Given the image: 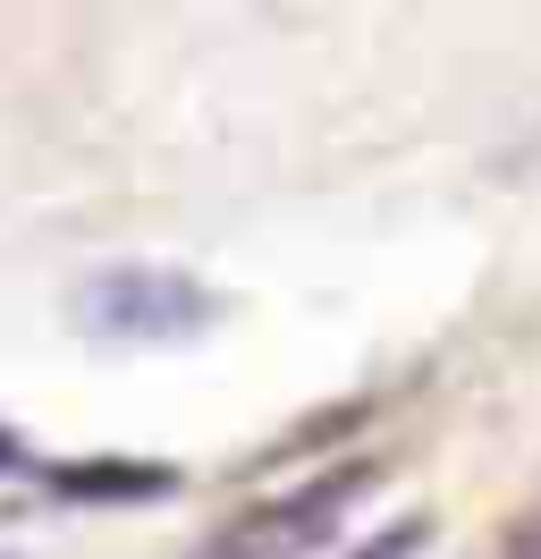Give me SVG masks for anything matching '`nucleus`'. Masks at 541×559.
<instances>
[{"instance_id": "nucleus-4", "label": "nucleus", "mask_w": 541, "mask_h": 559, "mask_svg": "<svg viewBox=\"0 0 541 559\" xmlns=\"http://www.w3.org/2000/svg\"><path fill=\"white\" fill-rule=\"evenodd\" d=\"M432 551V518H389V525H372L356 551H338V559H423Z\"/></svg>"}, {"instance_id": "nucleus-1", "label": "nucleus", "mask_w": 541, "mask_h": 559, "mask_svg": "<svg viewBox=\"0 0 541 559\" xmlns=\"http://www.w3.org/2000/svg\"><path fill=\"white\" fill-rule=\"evenodd\" d=\"M68 322L94 348H195L229 322V297L187 263H101L68 288Z\"/></svg>"}, {"instance_id": "nucleus-6", "label": "nucleus", "mask_w": 541, "mask_h": 559, "mask_svg": "<svg viewBox=\"0 0 541 559\" xmlns=\"http://www.w3.org/2000/svg\"><path fill=\"white\" fill-rule=\"evenodd\" d=\"M17 475H34V441L17 424H0V484H17Z\"/></svg>"}, {"instance_id": "nucleus-2", "label": "nucleus", "mask_w": 541, "mask_h": 559, "mask_svg": "<svg viewBox=\"0 0 541 559\" xmlns=\"http://www.w3.org/2000/svg\"><path fill=\"white\" fill-rule=\"evenodd\" d=\"M381 491V457H338V466H313L304 484L263 491L195 543V559H322L347 534V518Z\"/></svg>"}, {"instance_id": "nucleus-3", "label": "nucleus", "mask_w": 541, "mask_h": 559, "mask_svg": "<svg viewBox=\"0 0 541 559\" xmlns=\"http://www.w3.org/2000/svg\"><path fill=\"white\" fill-rule=\"evenodd\" d=\"M34 484L60 509H153L178 491V466H161V457H34Z\"/></svg>"}, {"instance_id": "nucleus-5", "label": "nucleus", "mask_w": 541, "mask_h": 559, "mask_svg": "<svg viewBox=\"0 0 541 559\" xmlns=\"http://www.w3.org/2000/svg\"><path fill=\"white\" fill-rule=\"evenodd\" d=\"M500 559H541V500L507 518V534H500Z\"/></svg>"}, {"instance_id": "nucleus-7", "label": "nucleus", "mask_w": 541, "mask_h": 559, "mask_svg": "<svg viewBox=\"0 0 541 559\" xmlns=\"http://www.w3.org/2000/svg\"><path fill=\"white\" fill-rule=\"evenodd\" d=\"M0 559H9V551H0Z\"/></svg>"}]
</instances>
